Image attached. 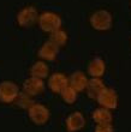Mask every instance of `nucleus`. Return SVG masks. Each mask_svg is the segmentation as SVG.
Instances as JSON below:
<instances>
[{
  "label": "nucleus",
  "instance_id": "nucleus-1",
  "mask_svg": "<svg viewBox=\"0 0 131 132\" xmlns=\"http://www.w3.org/2000/svg\"><path fill=\"white\" fill-rule=\"evenodd\" d=\"M89 22L90 25L95 30L106 31V30H110L111 27H112L113 17H112L111 12H108L107 10H99L90 16Z\"/></svg>",
  "mask_w": 131,
  "mask_h": 132
},
{
  "label": "nucleus",
  "instance_id": "nucleus-2",
  "mask_svg": "<svg viewBox=\"0 0 131 132\" xmlns=\"http://www.w3.org/2000/svg\"><path fill=\"white\" fill-rule=\"evenodd\" d=\"M37 23L42 31L52 34V32L60 29V27H61V18L54 12H43L42 14H40Z\"/></svg>",
  "mask_w": 131,
  "mask_h": 132
},
{
  "label": "nucleus",
  "instance_id": "nucleus-3",
  "mask_svg": "<svg viewBox=\"0 0 131 132\" xmlns=\"http://www.w3.org/2000/svg\"><path fill=\"white\" fill-rule=\"evenodd\" d=\"M19 88L12 80H3L0 83V101L3 103H12L19 95Z\"/></svg>",
  "mask_w": 131,
  "mask_h": 132
},
{
  "label": "nucleus",
  "instance_id": "nucleus-4",
  "mask_svg": "<svg viewBox=\"0 0 131 132\" xmlns=\"http://www.w3.org/2000/svg\"><path fill=\"white\" fill-rule=\"evenodd\" d=\"M28 115H29L30 120L34 122L35 125L42 126L49 120L51 113H49V109L46 106H43L41 103H35L28 111Z\"/></svg>",
  "mask_w": 131,
  "mask_h": 132
},
{
  "label": "nucleus",
  "instance_id": "nucleus-5",
  "mask_svg": "<svg viewBox=\"0 0 131 132\" xmlns=\"http://www.w3.org/2000/svg\"><path fill=\"white\" fill-rule=\"evenodd\" d=\"M38 12L34 6H27L17 13V23L23 28H30L38 22Z\"/></svg>",
  "mask_w": 131,
  "mask_h": 132
},
{
  "label": "nucleus",
  "instance_id": "nucleus-6",
  "mask_svg": "<svg viewBox=\"0 0 131 132\" xmlns=\"http://www.w3.org/2000/svg\"><path fill=\"white\" fill-rule=\"evenodd\" d=\"M22 89H23V93L30 95L31 97L33 96H36V95H40L45 89V82L43 79H40V78H36V77H29L23 82V85H22Z\"/></svg>",
  "mask_w": 131,
  "mask_h": 132
},
{
  "label": "nucleus",
  "instance_id": "nucleus-7",
  "mask_svg": "<svg viewBox=\"0 0 131 132\" xmlns=\"http://www.w3.org/2000/svg\"><path fill=\"white\" fill-rule=\"evenodd\" d=\"M97 102L101 107L107 108V109H114L118 106V96L117 93L111 89V88H105L104 90L101 91V94L97 97Z\"/></svg>",
  "mask_w": 131,
  "mask_h": 132
},
{
  "label": "nucleus",
  "instance_id": "nucleus-8",
  "mask_svg": "<svg viewBox=\"0 0 131 132\" xmlns=\"http://www.w3.org/2000/svg\"><path fill=\"white\" fill-rule=\"evenodd\" d=\"M47 84L54 94H60L66 87H69V78L64 73L57 72L53 73L52 76H49Z\"/></svg>",
  "mask_w": 131,
  "mask_h": 132
},
{
  "label": "nucleus",
  "instance_id": "nucleus-9",
  "mask_svg": "<svg viewBox=\"0 0 131 132\" xmlns=\"http://www.w3.org/2000/svg\"><path fill=\"white\" fill-rule=\"evenodd\" d=\"M66 129L69 132H78L86 126V118L81 112H73L66 118Z\"/></svg>",
  "mask_w": 131,
  "mask_h": 132
},
{
  "label": "nucleus",
  "instance_id": "nucleus-10",
  "mask_svg": "<svg viewBox=\"0 0 131 132\" xmlns=\"http://www.w3.org/2000/svg\"><path fill=\"white\" fill-rule=\"evenodd\" d=\"M59 53V47L55 46L53 42L47 41L41 46V48L38 49V56L42 60L46 61H53L57 58Z\"/></svg>",
  "mask_w": 131,
  "mask_h": 132
},
{
  "label": "nucleus",
  "instance_id": "nucleus-11",
  "mask_svg": "<svg viewBox=\"0 0 131 132\" xmlns=\"http://www.w3.org/2000/svg\"><path fill=\"white\" fill-rule=\"evenodd\" d=\"M105 84L101 78H91L88 80L86 88V93L88 95V97L91 100H97L99 95L101 94V91L105 89Z\"/></svg>",
  "mask_w": 131,
  "mask_h": 132
},
{
  "label": "nucleus",
  "instance_id": "nucleus-12",
  "mask_svg": "<svg viewBox=\"0 0 131 132\" xmlns=\"http://www.w3.org/2000/svg\"><path fill=\"white\" fill-rule=\"evenodd\" d=\"M88 80L89 79L87 78V76L82 71H76L69 77V85L72 87L77 93H79V91L86 90Z\"/></svg>",
  "mask_w": 131,
  "mask_h": 132
},
{
  "label": "nucleus",
  "instance_id": "nucleus-13",
  "mask_svg": "<svg viewBox=\"0 0 131 132\" xmlns=\"http://www.w3.org/2000/svg\"><path fill=\"white\" fill-rule=\"evenodd\" d=\"M91 118H93L94 121L96 122V125L112 124V120H113L111 111L104 107H99L96 109H94L93 113H91Z\"/></svg>",
  "mask_w": 131,
  "mask_h": 132
},
{
  "label": "nucleus",
  "instance_id": "nucleus-14",
  "mask_svg": "<svg viewBox=\"0 0 131 132\" xmlns=\"http://www.w3.org/2000/svg\"><path fill=\"white\" fill-rule=\"evenodd\" d=\"M106 71V64L101 58H94L88 65V73L91 78H101Z\"/></svg>",
  "mask_w": 131,
  "mask_h": 132
},
{
  "label": "nucleus",
  "instance_id": "nucleus-15",
  "mask_svg": "<svg viewBox=\"0 0 131 132\" xmlns=\"http://www.w3.org/2000/svg\"><path fill=\"white\" fill-rule=\"evenodd\" d=\"M49 69L48 66L46 65V63L43 61H36L34 65L30 67V75L31 77H36L40 79H45L48 77Z\"/></svg>",
  "mask_w": 131,
  "mask_h": 132
},
{
  "label": "nucleus",
  "instance_id": "nucleus-16",
  "mask_svg": "<svg viewBox=\"0 0 131 132\" xmlns=\"http://www.w3.org/2000/svg\"><path fill=\"white\" fill-rule=\"evenodd\" d=\"M48 41L53 42L55 46H58L59 48H60V47H64V46L67 43V34H66L64 30L59 29V30H57V31L51 34Z\"/></svg>",
  "mask_w": 131,
  "mask_h": 132
},
{
  "label": "nucleus",
  "instance_id": "nucleus-17",
  "mask_svg": "<svg viewBox=\"0 0 131 132\" xmlns=\"http://www.w3.org/2000/svg\"><path fill=\"white\" fill-rule=\"evenodd\" d=\"M14 103L17 104L19 108H22V109H30L35 104V102L33 101V97H31L30 95L25 94V93H19V95H18V97L16 98V101H14Z\"/></svg>",
  "mask_w": 131,
  "mask_h": 132
},
{
  "label": "nucleus",
  "instance_id": "nucleus-18",
  "mask_svg": "<svg viewBox=\"0 0 131 132\" xmlns=\"http://www.w3.org/2000/svg\"><path fill=\"white\" fill-rule=\"evenodd\" d=\"M60 96H61L63 101L66 102L67 104H72L77 101V97H78V93H77L72 87H66L64 90L60 93Z\"/></svg>",
  "mask_w": 131,
  "mask_h": 132
},
{
  "label": "nucleus",
  "instance_id": "nucleus-19",
  "mask_svg": "<svg viewBox=\"0 0 131 132\" xmlns=\"http://www.w3.org/2000/svg\"><path fill=\"white\" fill-rule=\"evenodd\" d=\"M94 132H114L112 124H104V125H96Z\"/></svg>",
  "mask_w": 131,
  "mask_h": 132
},
{
  "label": "nucleus",
  "instance_id": "nucleus-20",
  "mask_svg": "<svg viewBox=\"0 0 131 132\" xmlns=\"http://www.w3.org/2000/svg\"><path fill=\"white\" fill-rule=\"evenodd\" d=\"M130 5H131V3H130Z\"/></svg>",
  "mask_w": 131,
  "mask_h": 132
}]
</instances>
